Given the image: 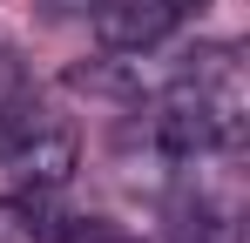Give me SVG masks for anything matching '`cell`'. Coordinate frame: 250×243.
Returning a JSON list of instances; mask_svg holds the SVG:
<instances>
[{
    "instance_id": "cell-5",
    "label": "cell",
    "mask_w": 250,
    "mask_h": 243,
    "mask_svg": "<svg viewBox=\"0 0 250 243\" xmlns=\"http://www.w3.org/2000/svg\"><path fill=\"white\" fill-rule=\"evenodd\" d=\"M41 230H47V216L27 196H0V243H41Z\"/></svg>"
},
{
    "instance_id": "cell-2",
    "label": "cell",
    "mask_w": 250,
    "mask_h": 243,
    "mask_svg": "<svg viewBox=\"0 0 250 243\" xmlns=\"http://www.w3.org/2000/svg\"><path fill=\"white\" fill-rule=\"evenodd\" d=\"M0 169L21 182V189H61L68 176H75V128L61 115H47V108H14V142H7V156Z\"/></svg>"
},
{
    "instance_id": "cell-1",
    "label": "cell",
    "mask_w": 250,
    "mask_h": 243,
    "mask_svg": "<svg viewBox=\"0 0 250 243\" xmlns=\"http://www.w3.org/2000/svg\"><path fill=\"white\" fill-rule=\"evenodd\" d=\"M250 122V81L244 61L230 47L189 54V68H176L169 88L149 108V149L163 156V169H183L196 156H237Z\"/></svg>"
},
{
    "instance_id": "cell-7",
    "label": "cell",
    "mask_w": 250,
    "mask_h": 243,
    "mask_svg": "<svg viewBox=\"0 0 250 243\" xmlns=\"http://www.w3.org/2000/svg\"><path fill=\"white\" fill-rule=\"evenodd\" d=\"M7 142H14V108H0V156H7Z\"/></svg>"
},
{
    "instance_id": "cell-3",
    "label": "cell",
    "mask_w": 250,
    "mask_h": 243,
    "mask_svg": "<svg viewBox=\"0 0 250 243\" xmlns=\"http://www.w3.org/2000/svg\"><path fill=\"white\" fill-rule=\"evenodd\" d=\"M95 7V40L108 54H149L156 40L203 0H88Z\"/></svg>"
},
{
    "instance_id": "cell-4",
    "label": "cell",
    "mask_w": 250,
    "mask_h": 243,
    "mask_svg": "<svg viewBox=\"0 0 250 243\" xmlns=\"http://www.w3.org/2000/svg\"><path fill=\"white\" fill-rule=\"evenodd\" d=\"M41 243H142L128 237L122 223H108V216H61V223H47Z\"/></svg>"
},
{
    "instance_id": "cell-6",
    "label": "cell",
    "mask_w": 250,
    "mask_h": 243,
    "mask_svg": "<svg viewBox=\"0 0 250 243\" xmlns=\"http://www.w3.org/2000/svg\"><path fill=\"white\" fill-rule=\"evenodd\" d=\"M21 88V47H14V34L0 27V95H14Z\"/></svg>"
}]
</instances>
